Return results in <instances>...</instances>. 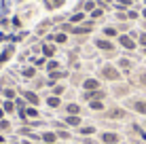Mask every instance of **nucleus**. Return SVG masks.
Wrapping results in <instances>:
<instances>
[{"instance_id":"38","label":"nucleus","mask_w":146,"mask_h":144,"mask_svg":"<svg viewBox=\"0 0 146 144\" xmlns=\"http://www.w3.org/2000/svg\"><path fill=\"white\" fill-rule=\"evenodd\" d=\"M11 121H7V119H2L0 121V133H4V131H11Z\"/></svg>"},{"instance_id":"44","label":"nucleus","mask_w":146,"mask_h":144,"mask_svg":"<svg viewBox=\"0 0 146 144\" xmlns=\"http://www.w3.org/2000/svg\"><path fill=\"white\" fill-rule=\"evenodd\" d=\"M0 26H2V28H9V26H11V21H7V19H2V21H0Z\"/></svg>"},{"instance_id":"12","label":"nucleus","mask_w":146,"mask_h":144,"mask_svg":"<svg viewBox=\"0 0 146 144\" xmlns=\"http://www.w3.org/2000/svg\"><path fill=\"white\" fill-rule=\"evenodd\" d=\"M100 142H102V144H119L121 136L117 131H102V133H100Z\"/></svg>"},{"instance_id":"4","label":"nucleus","mask_w":146,"mask_h":144,"mask_svg":"<svg viewBox=\"0 0 146 144\" xmlns=\"http://www.w3.org/2000/svg\"><path fill=\"white\" fill-rule=\"evenodd\" d=\"M117 44H121L125 51H133V49L138 47V40H135L131 34H119L117 36Z\"/></svg>"},{"instance_id":"29","label":"nucleus","mask_w":146,"mask_h":144,"mask_svg":"<svg viewBox=\"0 0 146 144\" xmlns=\"http://www.w3.org/2000/svg\"><path fill=\"white\" fill-rule=\"evenodd\" d=\"M49 91H51V96H57V98H62L64 93H66V85H64V83H57V85H55V87H51Z\"/></svg>"},{"instance_id":"41","label":"nucleus","mask_w":146,"mask_h":144,"mask_svg":"<svg viewBox=\"0 0 146 144\" xmlns=\"http://www.w3.org/2000/svg\"><path fill=\"white\" fill-rule=\"evenodd\" d=\"M80 144H98V140H93V136H80Z\"/></svg>"},{"instance_id":"28","label":"nucleus","mask_w":146,"mask_h":144,"mask_svg":"<svg viewBox=\"0 0 146 144\" xmlns=\"http://www.w3.org/2000/svg\"><path fill=\"white\" fill-rule=\"evenodd\" d=\"M26 117L30 119V121H34V119H40L38 106H28V108H26Z\"/></svg>"},{"instance_id":"1","label":"nucleus","mask_w":146,"mask_h":144,"mask_svg":"<svg viewBox=\"0 0 146 144\" xmlns=\"http://www.w3.org/2000/svg\"><path fill=\"white\" fill-rule=\"evenodd\" d=\"M100 76L98 78H102V81H108V83H119L121 78H123V72L117 68V64H104L102 68H100Z\"/></svg>"},{"instance_id":"14","label":"nucleus","mask_w":146,"mask_h":144,"mask_svg":"<svg viewBox=\"0 0 146 144\" xmlns=\"http://www.w3.org/2000/svg\"><path fill=\"white\" fill-rule=\"evenodd\" d=\"M62 108H64V115H83V106L78 102H66Z\"/></svg>"},{"instance_id":"23","label":"nucleus","mask_w":146,"mask_h":144,"mask_svg":"<svg viewBox=\"0 0 146 144\" xmlns=\"http://www.w3.org/2000/svg\"><path fill=\"white\" fill-rule=\"evenodd\" d=\"M119 34H121V32L117 30V26H104V28H102V36L110 38V40H112V38H117Z\"/></svg>"},{"instance_id":"2","label":"nucleus","mask_w":146,"mask_h":144,"mask_svg":"<svg viewBox=\"0 0 146 144\" xmlns=\"http://www.w3.org/2000/svg\"><path fill=\"white\" fill-rule=\"evenodd\" d=\"M93 47L98 49V51L106 53V55H114V51H117V44H114L110 38L106 36H100V38H93Z\"/></svg>"},{"instance_id":"9","label":"nucleus","mask_w":146,"mask_h":144,"mask_svg":"<svg viewBox=\"0 0 146 144\" xmlns=\"http://www.w3.org/2000/svg\"><path fill=\"white\" fill-rule=\"evenodd\" d=\"M40 55L42 57H47V59H53L55 55H57V44L55 42H44L40 44Z\"/></svg>"},{"instance_id":"10","label":"nucleus","mask_w":146,"mask_h":144,"mask_svg":"<svg viewBox=\"0 0 146 144\" xmlns=\"http://www.w3.org/2000/svg\"><path fill=\"white\" fill-rule=\"evenodd\" d=\"M80 87H83V91H95V89H102V81L98 76H85Z\"/></svg>"},{"instance_id":"48","label":"nucleus","mask_w":146,"mask_h":144,"mask_svg":"<svg viewBox=\"0 0 146 144\" xmlns=\"http://www.w3.org/2000/svg\"><path fill=\"white\" fill-rule=\"evenodd\" d=\"M142 28H144V32H146V19H144V21H142Z\"/></svg>"},{"instance_id":"43","label":"nucleus","mask_w":146,"mask_h":144,"mask_svg":"<svg viewBox=\"0 0 146 144\" xmlns=\"http://www.w3.org/2000/svg\"><path fill=\"white\" fill-rule=\"evenodd\" d=\"M140 85H144V87H146V72L140 74Z\"/></svg>"},{"instance_id":"6","label":"nucleus","mask_w":146,"mask_h":144,"mask_svg":"<svg viewBox=\"0 0 146 144\" xmlns=\"http://www.w3.org/2000/svg\"><path fill=\"white\" fill-rule=\"evenodd\" d=\"M104 117L110 119V121H123V119L127 117V110L121 108V106H112V108H108V110H104Z\"/></svg>"},{"instance_id":"42","label":"nucleus","mask_w":146,"mask_h":144,"mask_svg":"<svg viewBox=\"0 0 146 144\" xmlns=\"http://www.w3.org/2000/svg\"><path fill=\"white\" fill-rule=\"evenodd\" d=\"M138 44H140L142 49H146V32H140V34H138Z\"/></svg>"},{"instance_id":"37","label":"nucleus","mask_w":146,"mask_h":144,"mask_svg":"<svg viewBox=\"0 0 146 144\" xmlns=\"http://www.w3.org/2000/svg\"><path fill=\"white\" fill-rule=\"evenodd\" d=\"M131 129H133V131H135V133H138V136H140V138H142V140H144V142H146V131H144V129H142V127H140V125H138V123H133V125H131Z\"/></svg>"},{"instance_id":"40","label":"nucleus","mask_w":146,"mask_h":144,"mask_svg":"<svg viewBox=\"0 0 146 144\" xmlns=\"http://www.w3.org/2000/svg\"><path fill=\"white\" fill-rule=\"evenodd\" d=\"M47 85V78H34V91H36V89H40V87H44Z\"/></svg>"},{"instance_id":"36","label":"nucleus","mask_w":146,"mask_h":144,"mask_svg":"<svg viewBox=\"0 0 146 144\" xmlns=\"http://www.w3.org/2000/svg\"><path fill=\"white\" fill-rule=\"evenodd\" d=\"M21 26H23L21 17H17V15H15V17H11V28H13V30H21Z\"/></svg>"},{"instance_id":"33","label":"nucleus","mask_w":146,"mask_h":144,"mask_svg":"<svg viewBox=\"0 0 146 144\" xmlns=\"http://www.w3.org/2000/svg\"><path fill=\"white\" fill-rule=\"evenodd\" d=\"M83 81H85V76H83L80 72L70 74V83H72V85H83Z\"/></svg>"},{"instance_id":"5","label":"nucleus","mask_w":146,"mask_h":144,"mask_svg":"<svg viewBox=\"0 0 146 144\" xmlns=\"http://www.w3.org/2000/svg\"><path fill=\"white\" fill-rule=\"evenodd\" d=\"M80 98H83V102L106 100V98H108V91H106V89H95V91H80Z\"/></svg>"},{"instance_id":"25","label":"nucleus","mask_w":146,"mask_h":144,"mask_svg":"<svg viewBox=\"0 0 146 144\" xmlns=\"http://www.w3.org/2000/svg\"><path fill=\"white\" fill-rule=\"evenodd\" d=\"M0 106H2V110L7 112V115H13V112L17 110V104H15V100H4Z\"/></svg>"},{"instance_id":"50","label":"nucleus","mask_w":146,"mask_h":144,"mask_svg":"<svg viewBox=\"0 0 146 144\" xmlns=\"http://www.w3.org/2000/svg\"><path fill=\"white\" fill-rule=\"evenodd\" d=\"M142 17H144V19H146V9H144V11H142Z\"/></svg>"},{"instance_id":"35","label":"nucleus","mask_w":146,"mask_h":144,"mask_svg":"<svg viewBox=\"0 0 146 144\" xmlns=\"http://www.w3.org/2000/svg\"><path fill=\"white\" fill-rule=\"evenodd\" d=\"M44 64H47V57H32V66H36V68H44Z\"/></svg>"},{"instance_id":"39","label":"nucleus","mask_w":146,"mask_h":144,"mask_svg":"<svg viewBox=\"0 0 146 144\" xmlns=\"http://www.w3.org/2000/svg\"><path fill=\"white\" fill-rule=\"evenodd\" d=\"M135 19H140V13L133 11V9H129L127 11V21H135Z\"/></svg>"},{"instance_id":"3","label":"nucleus","mask_w":146,"mask_h":144,"mask_svg":"<svg viewBox=\"0 0 146 144\" xmlns=\"http://www.w3.org/2000/svg\"><path fill=\"white\" fill-rule=\"evenodd\" d=\"M17 91H19V96L28 102V106H40V96L34 89H17Z\"/></svg>"},{"instance_id":"51","label":"nucleus","mask_w":146,"mask_h":144,"mask_svg":"<svg viewBox=\"0 0 146 144\" xmlns=\"http://www.w3.org/2000/svg\"><path fill=\"white\" fill-rule=\"evenodd\" d=\"M142 51H144V55H146V49H142Z\"/></svg>"},{"instance_id":"45","label":"nucleus","mask_w":146,"mask_h":144,"mask_svg":"<svg viewBox=\"0 0 146 144\" xmlns=\"http://www.w3.org/2000/svg\"><path fill=\"white\" fill-rule=\"evenodd\" d=\"M19 144H36V142H32V140H28V138H23V140L19 142Z\"/></svg>"},{"instance_id":"30","label":"nucleus","mask_w":146,"mask_h":144,"mask_svg":"<svg viewBox=\"0 0 146 144\" xmlns=\"http://www.w3.org/2000/svg\"><path fill=\"white\" fill-rule=\"evenodd\" d=\"M93 9H98V0H83V11L85 13H91Z\"/></svg>"},{"instance_id":"17","label":"nucleus","mask_w":146,"mask_h":144,"mask_svg":"<svg viewBox=\"0 0 146 144\" xmlns=\"http://www.w3.org/2000/svg\"><path fill=\"white\" fill-rule=\"evenodd\" d=\"M44 104H47V108H51V110H57V108H62V106H64L62 98H57V96H51V93L47 96V100H44Z\"/></svg>"},{"instance_id":"24","label":"nucleus","mask_w":146,"mask_h":144,"mask_svg":"<svg viewBox=\"0 0 146 144\" xmlns=\"http://www.w3.org/2000/svg\"><path fill=\"white\" fill-rule=\"evenodd\" d=\"M87 106H89V110H93V112H104L106 110L104 100H91V102H87Z\"/></svg>"},{"instance_id":"15","label":"nucleus","mask_w":146,"mask_h":144,"mask_svg":"<svg viewBox=\"0 0 146 144\" xmlns=\"http://www.w3.org/2000/svg\"><path fill=\"white\" fill-rule=\"evenodd\" d=\"M13 55H15V44H13V42H9L7 47L2 49V53H0V68H2L4 64H7L9 59L13 57Z\"/></svg>"},{"instance_id":"11","label":"nucleus","mask_w":146,"mask_h":144,"mask_svg":"<svg viewBox=\"0 0 146 144\" xmlns=\"http://www.w3.org/2000/svg\"><path fill=\"white\" fill-rule=\"evenodd\" d=\"M55 26L53 23V19H44V21H40L36 28H34V34H36V36H47L49 32H51V28Z\"/></svg>"},{"instance_id":"16","label":"nucleus","mask_w":146,"mask_h":144,"mask_svg":"<svg viewBox=\"0 0 146 144\" xmlns=\"http://www.w3.org/2000/svg\"><path fill=\"white\" fill-rule=\"evenodd\" d=\"M127 106L131 108L133 112H138V115H144V117H146V100H131V102H127Z\"/></svg>"},{"instance_id":"20","label":"nucleus","mask_w":146,"mask_h":144,"mask_svg":"<svg viewBox=\"0 0 146 144\" xmlns=\"http://www.w3.org/2000/svg\"><path fill=\"white\" fill-rule=\"evenodd\" d=\"M0 96H2L4 100H17L19 91L15 87H2V89H0Z\"/></svg>"},{"instance_id":"19","label":"nucleus","mask_w":146,"mask_h":144,"mask_svg":"<svg viewBox=\"0 0 146 144\" xmlns=\"http://www.w3.org/2000/svg\"><path fill=\"white\" fill-rule=\"evenodd\" d=\"M40 142H59V138L55 133V129H44L40 131Z\"/></svg>"},{"instance_id":"18","label":"nucleus","mask_w":146,"mask_h":144,"mask_svg":"<svg viewBox=\"0 0 146 144\" xmlns=\"http://www.w3.org/2000/svg\"><path fill=\"white\" fill-rule=\"evenodd\" d=\"M117 68H119L121 72H125V74H127V72H131L133 62H131V59H127V57H119V59H117Z\"/></svg>"},{"instance_id":"53","label":"nucleus","mask_w":146,"mask_h":144,"mask_svg":"<svg viewBox=\"0 0 146 144\" xmlns=\"http://www.w3.org/2000/svg\"><path fill=\"white\" fill-rule=\"evenodd\" d=\"M144 7H146V0H144Z\"/></svg>"},{"instance_id":"13","label":"nucleus","mask_w":146,"mask_h":144,"mask_svg":"<svg viewBox=\"0 0 146 144\" xmlns=\"http://www.w3.org/2000/svg\"><path fill=\"white\" fill-rule=\"evenodd\" d=\"M87 17H89V15L85 11H74V13L68 15V23H70V26H78V23L87 21Z\"/></svg>"},{"instance_id":"22","label":"nucleus","mask_w":146,"mask_h":144,"mask_svg":"<svg viewBox=\"0 0 146 144\" xmlns=\"http://www.w3.org/2000/svg\"><path fill=\"white\" fill-rule=\"evenodd\" d=\"M21 76L28 78V81H34V78H36V66H32V64H30V66H23L21 68Z\"/></svg>"},{"instance_id":"52","label":"nucleus","mask_w":146,"mask_h":144,"mask_svg":"<svg viewBox=\"0 0 146 144\" xmlns=\"http://www.w3.org/2000/svg\"><path fill=\"white\" fill-rule=\"evenodd\" d=\"M17 2H23V0H17Z\"/></svg>"},{"instance_id":"7","label":"nucleus","mask_w":146,"mask_h":144,"mask_svg":"<svg viewBox=\"0 0 146 144\" xmlns=\"http://www.w3.org/2000/svg\"><path fill=\"white\" fill-rule=\"evenodd\" d=\"M62 123L68 129H78V127L83 125V115H64Z\"/></svg>"},{"instance_id":"8","label":"nucleus","mask_w":146,"mask_h":144,"mask_svg":"<svg viewBox=\"0 0 146 144\" xmlns=\"http://www.w3.org/2000/svg\"><path fill=\"white\" fill-rule=\"evenodd\" d=\"M17 136H23V138H28V140H32V142H40V133H36L32 129L30 125H21V127H17Z\"/></svg>"},{"instance_id":"26","label":"nucleus","mask_w":146,"mask_h":144,"mask_svg":"<svg viewBox=\"0 0 146 144\" xmlns=\"http://www.w3.org/2000/svg\"><path fill=\"white\" fill-rule=\"evenodd\" d=\"M78 133H80V136H95V133H98V127H95V125H80Z\"/></svg>"},{"instance_id":"32","label":"nucleus","mask_w":146,"mask_h":144,"mask_svg":"<svg viewBox=\"0 0 146 144\" xmlns=\"http://www.w3.org/2000/svg\"><path fill=\"white\" fill-rule=\"evenodd\" d=\"M102 17H104V9H102V7L93 9V11L89 13V19H93V21H98V19H102Z\"/></svg>"},{"instance_id":"49","label":"nucleus","mask_w":146,"mask_h":144,"mask_svg":"<svg viewBox=\"0 0 146 144\" xmlns=\"http://www.w3.org/2000/svg\"><path fill=\"white\" fill-rule=\"evenodd\" d=\"M40 144H59V142H40Z\"/></svg>"},{"instance_id":"54","label":"nucleus","mask_w":146,"mask_h":144,"mask_svg":"<svg viewBox=\"0 0 146 144\" xmlns=\"http://www.w3.org/2000/svg\"><path fill=\"white\" fill-rule=\"evenodd\" d=\"M0 104H2V100H0Z\"/></svg>"},{"instance_id":"46","label":"nucleus","mask_w":146,"mask_h":144,"mask_svg":"<svg viewBox=\"0 0 146 144\" xmlns=\"http://www.w3.org/2000/svg\"><path fill=\"white\" fill-rule=\"evenodd\" d=\"M4 117H7V112H4V110H2V106H0V121H2Z\"/></svg>"},{"instance_id":"21","label":"nucleus","mask_w":146,"mask_h":144,"mask_svg":"<svg viewBox=\"0 0 146 144\" xmlns=\"http://www.w3.org/2000/svg\"><path fill=\"white\" fill-rule=\"evenodd\" d=\"M112 7H114V11H129L133 7V0H114Z\"/></svg>"},{"instance_id":"31","label":"nucleus","mask_w":146,"mask_h":144,"mask_svg":"<svg viewBox=\"0 0 146 144\" xmlns=\"http://www.w3.org/2000/svg\"><path fill=\"white\" fill-rule=\"evenodd\" d=\"M59 140H72V133L68 131V127H59V129H55Z\"/></svg>"},{"instance_id":"34","label":"nucleus","mask_w":146,"mask_h":144,"mask_svg":"<svg viewBox=\"0 0 146 144\" xmlns=\"http://www.w3.org/2000/svg\"><path fill=\"white\" fill-rule=\"evenodd\" d=\"M127 93H129V87L127 85H119V87H114V96H127Z\"/></svg>"},{"instance_id":"47","label":"nucleus","mask_w":146,"mask_h":144,"mask_svg":"<svg viewBox=\"0 0 146 144\" xmlns=\"http://www.w3.org/2000/svg\"><path fill=\"white\" fill-rule=\"evenodd\" d=\"M7 142V138H4V133H0V144H4Z\"/></svg>"},{"instance_id":"27","label":"nucleus","mask_w":146,"mask_h":144,"mask_svg":"<svg viewBox=\"0 0 146 144\" xmlns=\"http://www.w3.org/2000/svg\"><path fill=\"white\" fill-rule=\"evenodd\" d=\"M62 68V62H57V59H47V64H44V70L47 72H53V70H59Z\"/></svg>"}]
</instances>
